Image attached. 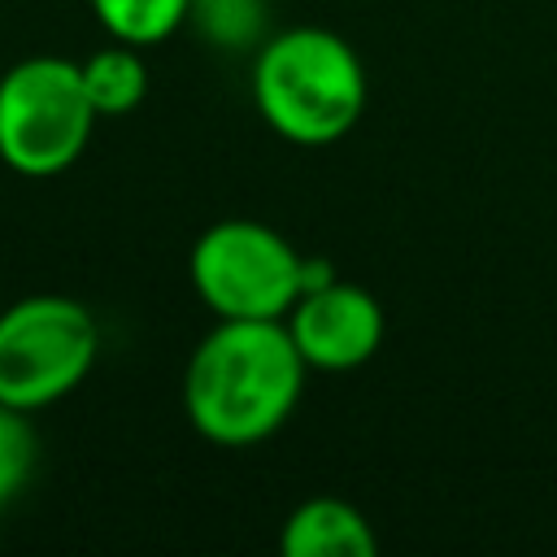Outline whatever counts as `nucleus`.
<instances>
[{"label":"nucleus","instance_id":"f257e3e1","mask_svg":"<svg viewBox=\"0 0 557 557\" xmlns=\"http://www.w3.org/2000/svg\"><path fill=\"white\" fill-rule=\"evenodd\" d=\"M305 370L283 318H218L183 370V413L213 444H257L292 418Z\"/></svg>","mask_w":557,"mask_h":557},{"label":"nucleus","instance_id":"f03ea898","mask_svg":"<svg viewBox=\"0 0 557 557\" xmlns=\"http://www.w3.org/2000/svg\"><path fill=\"white\" fill-rule=\"evenodd\" d=\"M252 104L287 144H335L357 126L366 109L361 57L344 35L326 26L274 30L252 61Z\"/></svg>","mask_w":557,"mask_h":557},{"label":"nucleus","instance_id":"7ed1b4c3","mask_svg":"<svg viewBox=\"0 0 557 557\" xmlns=\"http://www.w3.org/2000/svg\"><path fill=\"white\" fill-rule=\"evenodd\" d=\"M96 117L78 61L26 57L0 74V161L26 178L70 170Z\"/></svg>","mask_w":557,"mask_h":557},{"label":"nucleus","instance_id":"20e7f679","mask_svg":"<svg viewBox=\"0 0 557 557\" xmlns=\"http://www.w3.org/2000/svg\"><path fill=\"white\" fill-rule=\"evenodd\" d=\"M100 331L74 296H22L0 309V405L44 409L70 396L96 366Z\"/></svg>","mask_w":557,"mask_h":557},{"label":"nucleus","instance_id":"39448f33","mask_svg":"<svg viewBox=\"0 0 557 557\" xmlns=\"http://www.w3.org/2000/svg\"><path fill=\"white\" fill-rule=\"evenodd\" d=\"M196 296L218 318H287L305 292V257L265 222H213L187 257Z\"/></svg>","mask_w":557,"mask_h":557},{"label":"nucleus","instance_id":"423d86ee","mask_svg":"<svg viewBox=\"0 0 557 557\" xmlns=\"http://www.w3.org/2000/svg\"><path fill=\"white\" fill-rule=\"evenodd\" d=\"M287 331L313 370H352L366 366L383 344V309L379 300L344 278L313 283L287 309Z\"/></svg>","mask_w":557,"mask_h":557},{"label":"nucleus","instance_id":"0eeeda50","mask_svg":"<svg viewBox=\"0 0 557 557\" xmlns=\"http://www.w3.org/2000/svg\"><path fill=\"white\" fill-rule=\"evenodd\" d=\"M278 548L287 557H374L379 540L357 505L335 496H313L287 513L278 531Z\"/></svg>","mask_w":557,"mask_h":557},{"label":"nucleus","instance_id":"6e6552de","mask_svg":"<svg viewBox=\"0 0 557 557\" xmlns=\"http://www.w3.org/2000/svg\"><path fill=\"white\" fill-rule=\"evenodd\" d=\"M83 70V87H87V100L100 117H117V113H131L144 96H148V70L139 61V48L135 44H104L96 48L87 61H78Z\"/></svg>","mask_w":557,"mask_h":557},{"label":"nucleus","instance_id":"1a4fd4ad","mask_svg":"<svg viewBox=\"0 0 557 557\" xmlns=\"http://www.w3.org/2000/svg\"><path fill=\"white\" fill-rule=\"evenodd\" d=\"M91 13L113 39L148 48L170 39L187 22L191 0H91Z\"/></svg>","mask_w":557,"mask_h":557},{"label":"nucleus","instance_id":"9d476101","mask_svg":"<svg viewBox=\"0 0 557 557\" xmlns=\"http://www.w3.org/2000/svg\"><path fill=\"white\" fill-rule=\"evenodd\" d=\"M35 466V431L22 409L0 405V509L22 492Z\"/></svg>","mask_w":557,"mask_h":557},{"label":"nucleus","instance_id":"9b49d317","mask_svg":"<svg viewBox=\"0 0 557 557\" xmlns=\"http://www.w3.org/2000/svg\"><path fill=\"white\" fill-rule=\"evenodd\" d=\"M213 44H248L261 17L257 0H191V13Z\"/></svg>","mask_w":557,"mask_h":557}]
</instances>
